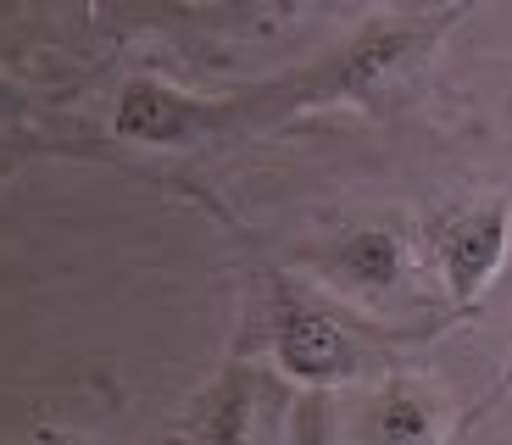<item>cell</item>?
I'll list each match as a JSON object with an SVG mask.
<instances>
[{"label": "cell", "mask_w": 512, "mask_h": 445, "mask_svg": "<svg viewBox=\"0 0 512 445\" xmlns=\"http://www.w3.org/2000/svg\"><path fill=\"white\" fill-rule=\"evenodd\" d=\"M512 251V201L507 195H474L429 223V256L446 284V318H468L479 295L501 279Z\"/></svg>", "instance_id": "4"}, {"label": "cell", "mask_w": 512, "mask_h": 445, "mask_svg": "<svg viewBox=\"0 0 512 445\" xmlns=\"http://www.w3.org/2000/svg\"><path fill=\"white\" fill-rule=\"evenodd\" d=\"M412 267H418V251H412V234L401 223H357L340 240L312 251V273L323 279V290L357 312L396 301L412 284Z\"/></svg>", "instance_id": "5"}, {"label": "cell", "mask_w": 512, "mask_h": 445, "mask_svg": "<svg viewBox=\"0 0 512 445\" xmlns=\"http://www.w3.org/2000/svg\"><path fill=\"white\" fill-rule=\"evenodd\" d=\"M256 395H262V373L256 362L234 356L218 379L195 395L190 418H184V440L179 445H251V423H256Z\"/></svg>", "instance_id": "7"}, {"label": "cell", "mask_w": 512, "mask_h": 445, "mask_svg": "<svg viewBox=\"0 0 512 445\" xmlns=\"http://www.w3.org/2000/svg\"><path fill=\"white\" fill-rule=\"evenodd\" d=\"M290 445H340V412H334V395H295Z\"/></svg>", "instance_id": "8"}, {"label": "cell", "mask_w": 512, "mask_h": 445, "mask_svg": "<svg viewBox=\"0 0 512 445\" xmlns=\"http://www.w3.org/2000/svg\"><path fill=\"white\" fill-rule=\"evenodd\" d=\"M39 151H62V145H39L34 134H0V178L12 173V167H23L28 156H39Z\"/></svg>", "instance_id": "10"}, {"label": "cell", "mask_w": 512, "mask_h": 445, "mask_svg": "<svg viewBox=\"0 0 512 445\" xmlns=\"http://www.w3.org/2000/svg\"><path fill=\"white\" fill-rule=\"evenodd\" d=\"M440 329H451V318L418 323V329H390V323L346 306L340 295H329L323 284L290 279V273H273L268 279V323H262V340H268L273 368L301 395L373 390L379 379L396 373V356L407 345L435 340Z\"/></svg>", "instance_id": "2"}, {"label": "cell", "mask_w": 512, "mask_h": 445, "mask_svg": "<svg viewBox=\"0 0 512 445\" xmlns=\"http://www.w3.org/2000/svg\"><path fill=\"white\" fill-rule=\"evenodd\" d=\"M112 134L145 151H184V145L229 140L240 128V95H195L156 73H134L117 89Z\"/></svg>", "instance_id": "3"}, {"label": "cell", "mask_w": 512, "mask_h": 445, "mask_svg": "<svg viewBox=\"0 0 512 445\" xmlns=\"http://www.w3.org/2000/svg\"><path fill=\"white\" fill-rule=\"evenodd\" d=\"M462 23V6H440V12H379L340 39L318 62L295 67L284 78H268L240 95V128H279L290 117H312L329 106H384L390 95L423 73V62L435 56L440 34Z\"/></svg>", "instance_id": "1"}, {"label": "cell", "mask_w": 512, "mask_h": 445, "mask_svg": "<svg viewBox=\"0 0 512 445\" xmlns=\"http://www.w3.org/2000/svg\"><path fill=\"white\" fill-rule=\"evenodd\" d=\"M451 423H457V412H451L446 384L418 368H396L390 379L362 390L351 434H357V445H446Z\"/></svg>", "instance_id": "6"}, {"label": "cell", "mask_w": 512, "mask_h": 445, "mask_svg": "<svg viewBox=\"0 0 512 445\" xmlns=\"http://www.w3.org/2000/svg\"><path fill=\"white\" fill-rule=\"evenodd\" d=\"M39 112H45V106H39L17 78L0 73V134H34Z\"/></svg>", "instance_id": "9"}, {"label": "cell", "mask_w": 512, "mask_h": 445, "mask_svg": "<svg viewBox=\"0 0 512 445\" xmlns=\"http://www.w3.org/2000/svg\"><path fill=\"white\" fill-rule=\"evenodd\" d=\"M34 445H73V440H67L62 429H51V423H39V429H34Z\"/></svg>", "instance_id": "12"}, {"label": "cell", "mask_w": 512, "mask_h": 445, "mask_svg": "<svg viewBox=\"0 0 512 445\" xmlns=\"http://www.w3.org/2000/svg\"><path fill=\"white\" fill-rule=\"evenodd\" d=\"M512 395V356H507V368L496 373V384H490V401H507Z\"/></svg>", "instance_id": "11"}]
</instances>
